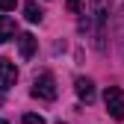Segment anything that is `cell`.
I'll return each mask as SVG.
<instances>
[{
    "label": "cell",
    "mask_w": 124,
    "mask_h": 124,
    "mask_svg": "<svg viewBox=\"0 0 124 124\" xmlns=\"http://www.w3.org/2000/svg\"><path fill=\"white\" fill-rule=\"evenodd\" d=\"M12 36H15V21L9 18V15H0V44L9 41Z\"/></svg>",
    "instance_id": "8"
},
{
    "label": "cell",
    "mask_w": 124,
    "mask_h": 124,
    "mask_svg": "<svg viewBox=\"0 0 124 124\" xmlns=\"http://www.w3.org/2000/svg\"><path fill=\"white\" fill-rule=\"evenodd\" d=\"M18 6V0H0V12H12Z\"/></svg>",
    "instance_id": "11"
},
{
    "label": "cell",
    "mask_w": 124,
    "mask_h": 124,
    "mask_svg": "<svg viewBox=\"0 0 124 124\" xmlns=\"http://www.w3.org/2000/svg\"><path fill=\"white\" fill-rule=\"evenodd\" d=\"M0 124H9V121H3V118H0Z\"/></svg>",
    "instance_id": "13"
},
{
    "label": "cell",
    "mask_w": 124,
    "mask_h": 124,
    "mask_svg": "<svg viewBox=\"0 0 124 124\" xmlns=\"http://www.w3.org/2000/svg\"><path fill=\"white\" fill-rule=\"evenodd\" d=\"M103 103H106V112H109L115 121L124 118V92L118 86H109V89L103 92Z\"/></svg>",
    "instance_id": "3"
},
{
    "label": "cell",
    "mask_w": 124,
    "mask_h": 124,
    "mask_svg": "<svg viewBox=\"0 0 124 124\" xmlns=\"http://www.w3.org/2000/svg\"><path fill=\"white\" fill-rule=\"evenodd\" d=\"M86 27L92 30V39H95V47L106 50V30H109V0H92L89 6V18Z\"/></svg>",
    "instance_id": "1"
},
{
    "label": "cell",
    "mask_w": 124,
    "mask_h": 124,
    "mask_svg": "<svg viewBox=\"0 0 124 124\" xmlns=\"http://www.w3.org/2000/svg\"><path fill=\"white\" fill-rule=\"evenodd\" d=\"M24 15H27V21H30V24H39V21L44 18V12L36 6V0H27V3H24Z\"/></svg>",
    "instance_id": "9"
},
{
    "label": "cell",
    "mask_w": 124,
    "mask_h": 124,
    "mask_svg": "<svg viewBox=\"0 0 124 124\" xmlns=\"http://www.w3.org/2000/svg\"><path fill=\"white\" fill-rule=\"evenodd\" d=\"M33 98H41V101H53L56 98V80H53L50 71H41L33 80Z\"/></svg>",
    "instance_id": "2"
},
{
    "label": "cell",
    "mask_w": 124,
    "mask_h": 124,
    "mask_svg": "<svg viewBox=\"0 0 124 124\" xmlns=\"http://www.w3.org/2000/svg\"><path fill=\"white\" fill-rule=\"evenodd\" d=\"M115 39H118V56H121V62H124V3H121L118 21H115Z\"/></svg>",
    "instance_id": "7"
},
{
    "label": "cell",
    "mask_w": 124,
    "mask_h": 124,
    "mask_svg": "<svg viewBox=\"0 0 124 124\" xmlns=\"http://www.w3.org/2000/svg\"><path fill=\"white\" fill-rule=\"evenodd\" d=\"M59 124H62V121H59Z\"/></svg>",
    "instance_id": "14"
},
{
    "label": "cell",
    "mask_w": 124,
    "mask_h": 124,
    "mask_svg": "<svg viewBox=\"0 0 124 124\" xmlns=\"http://www.w3.org/2000/svg\"><path fill=\"white\" fill-rule=\"evenodd\" d=\"M74 89H77V95H80V101H86V103L95 101V83H92L89 77H77V80H74Z\"/></svg>",
    "instance_id": "5"
},
{
    "label": "cell",
    "mask_w": 124,
    "mask_h": 124,
    "mask_svg": "<svg viewBox=\"0 0 124 124\" xmlns=\"http://www.w3.org/2000/svg\"><path fill=\"white\" fill-rule=\"evenodd\" d=\"M18 50H21V56H24V59H30V56L36 53V39L30 36V33L18 36Z\"/></svg>",
    "instance_id": "6"
},
{
    "label": "cell",
    "mask_w": 124,
    "mask_h": 124,
    "mask_svg": "<svg viewBox=\"0 0 124 124\" xmlns=\"http://www.w3.org/2000/svg\"><path fill=\"white\" fill-rule=\"evenodd\" d=\"M18 80V68L12 65L9 59H0V92H9Z\"/></svg>",
    "instance_id": "4"
},
{
    "label": "cell",
    "mask_w": 124,
    "mask_h": 124,
    "mask_svg": "<svg viewBox=\"0 0 124 124\" xmlns=\"http://www.w3.org/2000/svg\"><path fill=\"white\" fill-rule=\"evenodd\" d=\"M21 124H44V118H41V115H36V112H27V115L21 118Z\"/></svg>",
    "instance_id": "10"
},
{
    "label": "cell",
    "mask_w": 124,
    "mask_h": 124,
    "mask_svg": "<svg viewBox=\"0 0 124 124\" xmlns=\"http://www.w3.org/2000/svg\"><path fill=\"white\" fill-rule=\"evenodd\" d=\"M68 3H71V6H80V0H68Z\"/></svg>",
    "instance_id": "12"
}]
</instances>
